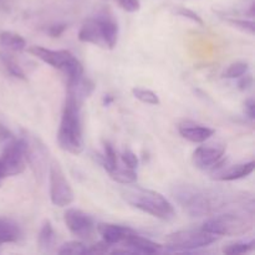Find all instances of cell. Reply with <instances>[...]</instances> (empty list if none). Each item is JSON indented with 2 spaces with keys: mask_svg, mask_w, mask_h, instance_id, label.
Segmentation results:
<instances>
[{
  "mask_svg": "<svg viewBox=\"0 0 255 255\" xmlns=\"http://www.w3.org/2000/svg\"><path fill=\"white\" fill-rule=\"evenodd\" d=\"M81 106L82 104L76 100L66 97L57 131V143L60 148L72 154H79L84 151Z\"/></svg>",
  "mask_w": 255,
  "mask_h": 255,
  "instance_id": "7a4b0ae2",
  "label": "cell"
},
{
  "mask_svg": "<svg viewBox=\"0 0 255 255\" xmlns=\"http://www.w3.org/2000/svg\"><path fill=\"white\" fill-rule=\"evenodd\" d=\"M247 72H249V65L247 64V62H233V64L229 65L228 69L226 70L224 77H226V79H238V77L243 76Z\"/></svg>",
  "mask_w": 255,
  "mask_h": 255,
  "instance_id": "83f0119b",
  "label": "cell"
},
{
  "mask_svg": "<svg viewBox=\"0 0 255 255\" xmlns=\"http://www.w3.org/2000/svg\"><path fill=\"white\" fill-rule=\"evenodd\" d=\"M254 168H255L254 161L233 164V166L231 167L222 166L219 167L218 169L212 172V178L221 182L237 181V179L246 178V177H248L249 174L253 173Z\"/></svg>",
  "mask_w": 255,
  "mask_h": 255,
  "instance_id": "5bb4252c",
  "label": "cell"
},
{
  "mask_svg": "<svg viewBox=\"0 0 255 255\" xmlns=\"http://www.w3.org/2000/svg\"><path fill=\"white\" fill-rule=\"evenodd\" d=\"M14 138V134L12 132L7 128L6 126L0 122V142H9L10 139Z\"/></svg>",
  "mask_w": 255,
  "mask_h": 255,
  "instance_id": "d590c367",
  "label": "cell"
},
{
  "mask_svg": "<svg viewBox=\"0 0 255 255\" xmlns=\"http://www.w3.org/2000/svg\"><path fill=\"white\" fill-rule=\"evenodd\" d=\"M21 238V229L14 221L0 218V246L6 243H16Z\"/></svg>",
  "mask_w": 255,
  "mask_h": 255,
  "instance_id": "d6986e66",
  "label": "cell"
},
{
  "mask_svg": "<svg viewBox=\"0 0 255 255\" xmlns=\"http://www.w3.org/2000/svg\"><path fill=\"white\" fill-rule=\"evenodd\" d=\"M96 229L100 236L102 237V241L106 242L111 247L121 244L125 241V238L133 232V229L129 228V227L111 223H100L96 227Z\"/></svg>",
  "mask_w": 255,
  "mask_h": 255,
  "instance_id": "9a60e30c",
  "label": "cell"
},
{
  "mask_svg": "<svg viewBox=\"0 0 255 255\" xmlns=\"http://www.w3.org/2000/svg\"><path fill=\"white\" fill-rule=\"evenodd\" d=\"M254 241H248V242H237V243L228 244L227 247L223 248L224 254L234 255V254H246L249 253L254 249Z\"/></svg>",
  "mask_w": 255,
  "mask_h": 255,
  "instance_id": "484cf974",
  "label": "cell"
},
{
  "mask_svg": "<svg viewBox=\"0 0 255 255\" xmlns=\"http://www.w3.org/2000/svg\"><path fill=\"white\" fill-rule=\"evenodd\" d=\"M50 183V199L56 207H67L74 202L75 194L70 186L69 181L65 177L64 171L57 161L50 163L49 169Z\"/></svg>",
  "mask_w": 255,
  "mask_h": 255,
  "instance_id": "8992f818",
  "label": "cell"
},
{
  "mask_svg": "<svg viewBox=\"0 0 255 255\" xmlns=\"http://www.w3.org/2000/svg\"><path fill=\"white\" fill-rule=\"evenodd\" d=\"M121 244L129 252V254H157L163 252V247L152 242L151 239L139 236L136 231L125 238Z\"/></svg>",
  "mask_w": 255,
  "mask_h": 255,
  "instance_id": "4fadbf2b",
  "label": "cell"
},
{
  "mask_svg": "<svg viewBox=\"0 0 255 255\" xmlns=\"http://www.w3.org/2000/svg\"><path fill=\"white\" fill-rule=\"evenodd\" d=\"M238 79L239 81L238 84H237V87H238L241 91H247V90H249L252 86H253V76H252L249 72L244 74L243 76L238 77Z\"/></svg>",
  "mask_w": 255,
  "mask_h": 255,
  "instance_id": "d6a6232c",
  "label": "cell"
},
{
  "mask_svg": "<svg viewBox=\"0 0 255 255\" xmlns=\"http://www.w3.org/2000/svg\"><path fill=\"white\" fill-rule=\"evenodd\" d=\"M109 174L114 181H116L117 183L125 184V186L126 184H133L137 181L136 171L127 168V167H115L112 171L109 172Z\"/></svg>",
  "mask_w": 255,
  "mask_h": 255,
  "instance_id": "7402d4cb",
  "label": "cell"
},
{
  "mask_svg": "<svg viewBox=\"0 0 255 255\" xmlns=\"http://www.w3.org/2000/svg\"><path fill=\"white\" fill-rule=\"evenodd\" d=\"M132 95H133L138 101L143 102V104L146 105L157 106V105L161 104L158 95H157L156 92L151 91V90L142 89V87H134V89H132Z\"/></svg>",
  "mask_w": 255,
  "mask_h": 255,
  "instance_id": "cb8c5ba5",
  "label": "cell"
},
{
  "mask_svg": "<svg viewBox=\"0 0 255 255\" xmlns=\"http://www.w3.org/2000/svg\"><path fill=\"white\" fill-rule=\"evenodd\" d=\"M116 2L125 11L136 12L141 9V1L139 0H116Z\"/></svg>",
  "mask_w": 255,
  "mask_h": 255,
  "instance_id": "1f68e13d",
  "label": "cell"
},
{
  "mask_svg": "<svg viewBox=\"0 0 255 255\" xmlns=\"http://www.w3.org/2000/svg\"><path fill=\"white\" fill-rule=\"evenodd\" d=\"M174 199L191 217H211L222 211H247L254 213L252 197L244 193L203 188L197 184L182 183L173 186Z\"/></svg>",
  "mask_w": 255,
  "mask_h": 255,
  "instance_id": "6da1fadb",
  "label": "cell"
},
{
  "mask_svg": "<svg viewBox=\"0 0 255 255\" xmlns=\"http://www.w3.org/2000/svg\"><path fill=\"white\" fill-rule=\"evenodd\" d=\"M26 167V156H25L24 139L12 138L6 142V146L2 149L0 157V168L4 177L17 176L22 173Z\"/></svg>",
  "mask_w": 255,
  "mask_h": 255,
  "instance_id": "ba28073f",
  "label": "cell"
},
{
  "mask_svg": "<svg viewBox=\"0 0 255 255\" xmlns=\"http://www.w3.org/2000/svg\"><path fill=\"white\" fill-rule=\"evenodd\" d=\"M0 45L15 52H21L26 49V41L24 37L11 31H2L0 34Z\"/></svg>",
  "mask_w": 255,
  "mask_h": 255,
  "instance_id": "ffe728a7",
  "label": "cell"
},
{
  "mask_svg": "<svg viewBox=\"0 0 255 255\" xmlns=\"http://www.w3.org/2000/svg\"><path fill=\"white\" fill-rule=\"evenodd\" d=\"M121 159L122 163H124L125 167H127V168L136 171V168L138 167V158H137L136 153L132 152L131 149H125L121 154Z\"/></svg>",
  "mask_w": 255,
  "mask_h": 255,
  "instance_id": "4dcf8cb0",
  "label": "cell"
},
{
  "mask_svg": "<svg viewBox=\"0 0 255 255\" xmlns=\"http://www.w3.org/2000/svg\"><path fill=\"white\" fill-rule=\"evenodd\" d=\"M202 228L217 237L244 236L253 231L254 213L247 211H228L211 216Z\"/></svg>",
  "mask_w": 255,
  "mask_h": 255,
  "instance_id": "277c9868",
  "label": "cell"
},
{
  "mask_svg": "<svg viewBox=\"0 0 255 255\" xmlns=\"http://www.w3.org/2000/svg\"><path fill=\"white\" fill-rule=\"evenodd\" d=\"M99 24L100 31H101L102 39H104L106 49H115L119 41L120 27L117 24V20L115 19L114 15L107 10H102L101 12L94 16Z\"/></svg>",
  "mask_w": 255,
  "mask_h": 255,
  "instance_id": "7c38bea8",
  "label": "cell"
},
{
  "mask_svg": "<svg viewBox=\"0 0 255 255\" xmlns=\"http://www.w3.org/2000/svg\"><path fill=\"white\" fill-rule=\"evenodd\" d=\"M55 243V231L50 221H45L37 237V244L41 252H50Z\"/></svg>",
  "mask_w": 255,
  "mask_h": 255,
  "instance_id": "44dd1931",
  "label": "cell"
},
{
  "mask_svg": "<svg viewBox=\"0 0 255 255\" xmlns=\"http://www.w3.org/2000/svg\"><path fill=\"white\" fill-rule=\"evenodd\" d=\"M218 237L203 228L183 229L168 234L166 238V251L172 253H191L216 243Z\"/></svg>",
  "mask_w": 255,
  "mask_h": 255,
  "instance_id": "5b68a950",
  "label": "cell"
},
{
  "mask_svg": "<svg viewBox=\"0 0 255 255\" xmlns=\"http://www.w3.org/2000/svg\"><path fill=\"white\" fill-rule=\"evenodd\" d=\"M122 198L133 208L161 221L168 222L176 218L173 204L159 192L133 186L122 191Z\"/></svg>",
  "mask_w": 255,
  "mask_h": 255,
  "instance_id": "3957f363",
  "label": "cell"
},
{
  "mask_svg": "<svg viewBox=\"0 0 255 255\" xmlns=\"http://www.w3.org/2000/svg\"><path fill=\"white\" fill-rule=\"evenodd\" d=\"M0 59H1V62H2V65L5 66V69H6V71L9 72L11 76L16 77V79H20V80H26L25 72L22 71V69L19 66V64H17V62L15 61L11 56L1 54L0 55Z\"/></svg>",
  "mask_w": 255,
  "mask_h": 255,
  "instance_id": "d4e9b609",
  "label": "cell"
},
{
  "mask_svg": "<svg viewBox=\"0 0 255 255\" xmlns=\"http://www.w3.org/2000/svg\"><path fill=\"white\" fill-rule=\"evenodd\" d=\"M67 29V25L64 22H57V24L50 25L47 27V34L51 37H60L65 32V30Z\"/></svg>",
  "mask_w": 255,
  "mask_h": 255,
  "instance_id": "836d02e7",
  "label": "cell"
},
{
  "mask_svg": "<svg viewBox=\"0 0 255 255\" xmlns=\"http://www.w3.org/2000/svg\"><path fill=\"white\" fill-rule=\"evenodd\" d=\"M174 12H176L177 15H179V16L192 20V21L196 22V24H198V25H201V26H203L204 25V21L202 20V17L199 16L196 11L188 9V7H184V6L176 7V9H174Z\"/></svg>",
  "mask_w": 255,
  "mask_h": 255,
  "instance_id": "f546056e",
  "label": "cell"
},
{
  "mask_svg": "<svg viewBox=\"0 0 255 255\" xmlns=\"http://www.w3.org/2000/svg\"><path fill=\"white\" fill-rule=\"evenodd\" d=\"M226 20L228 24H231L232 26L237 27V29L242 30L244 32H248V34L254 35V22L252 20H244V19H234V17H226Z\"/></svg>",
  "mask_w": 255,
  "mask_h": 255,
  "instance_id": "f1b7e54d",
  "label": "cell"
},
{
  "mask_svg": "<svg viewBox=\"0 0 255 255\" xmlns=\"http://www.w3.org/2000/svg\"><path fill=\"white\" fill-rule=\"evenodd\" d=\"M224 154H226L224 144H204L199 146L193 152L192 161L198 169L213 172L226 163Z\"/></svg>",
  "mask_w": 255,
  "mask_h": 255,
  "instance_id": "9c48e42d",
  "label": "cell"
},
{
  "mask_svg": "<svg viewBox=\"0 0 255 255\" xmlns=\"http://www.w3.org/2000/svg\"><path fill=\"white\" fill-rule=\"evenodd\" d=\"M100 163L104 167L105 171L109 173L110 171L119 166V159H117L116 151H115L114 146L110 142H105L104 144V156H100Z\"/></svg>",
  "mask_w": 255,
  "mask_h": 255,
  "instance_id": "603a6c76",
  "label": "cell"
},
{
  "mask_svg": "<svg viewBox=\"0 0 255 255\" xmlns=\"http://www.w3.org/2000/svg\"><path fill=\"white\" fill-rule=\"evenodd\" d=\"M64 221L69 231L82 241H90L94 238L96 232V224L94 219L85 212L76 208H70L65 212Z\"/></svg>",
  "mask_w": 255,
  "mask_h": 255,
  "instance_id": "30bf717a",
  "label": "cell"
},
{
  "mask_svg": "<svg viewBox=\"0 0 255 255\" xmlns=\"http://www.w3.org/2000/svg\"><path fill=\"white\" fill-rule=\"evenodd\" d=\"M21 138L25 143V156H26V163L34 171L35 177L41 179L45 174L46 164L49 162V151L45 146L44 142L34 133L29 131H21Z\"/></svg>",
  "mask_w": 255,
  "mask_h": 255,
  "instance_id": "52a82bcc",
  "label": "cell"
},
{
  "mask_svg": "<svg viewBox=\"0 0 255 255\" xmlns=\"http://www.w3.org/2000/svg\"><path fill=\"white\" fill-rule=\"evenodd\" d=\"M59 254H71V255H82V254H90L89 247L85 246L81 242H69L61 246V248L57 252Z\"/></svg>",
  "mask_w": 255,
  "mask_h": 255,
  "instance_id": "4316f807",
  "label": "cell"
},
{
  "mask_svg": "<svg viewBox=\"0 0 255 255\" xmlns=\"http://www.w3.org/2000/svg\"><path fill=\"white\" fill-rule=\"evenodd\" d=\"M178 132L184 139L193 143H203L214 134L213 128H209L203 125L189 124V122L179 125Z\"/></svg>",
  "mask_w": 255,
  "mask_h": 255,
  "instance_id": "2e32d148",
  "label": "cell"
},
{
  "mask_svg": "<svg viewBox=\"0 0 255 255\" xmlns=\"http://www.w3.org/2000/svg\"><path fill=\"white\" fill-rule=\"evenodd\" d=\"M5 177H4V174H2V171H1V168H0V184H1V181L2 179H4Z\"/></svg>",
  "mask_w": 255,
  "mask_h": 255,
  "instance_id": "74e56055",
  "label": "cell"
},
{
  "mask_svg": "<svg viewBox=\"0 0 255 255\" xmlns=\"http://www.w3.org/2000/svg\"><path fill=\"white\" fill-rule=\"evenodd\" d=\"M27 51L34 55L36 59L46 62L47 65L52 66L54 69L60 70V71H64L65 67L75 57L67 50H50L42 46H31L27 49Z\"/></svg>",
  "mask_w": 255,
  "mask_h": 255,
  "instance_id": "8fae6325",
  "label": "cell"
},
{
  "mask_svg": "<svg viewBox=\"0 0 255 255\" xmlns=\"http://www.w3.org/2000/svg\"><path fill=\"white\" fill-rule=\"evenodd\" d=\"M94 90L95 84L91 80L87 79L85 75H82L81 77H79L75 81L67 82V96L76 100L80 104H84L85 100L91 96Z\"/></svg>",
  "mask_w": 255,
  "mask_h": 255,
  "instance_id": "e0dca14e",
  "label": "cell"
},
{
  "mask_svg": "<svg viewBox=\"0 0 255 255\" xmlns=\"http://www.w3.org/2000/svg\"><path fill=\"white\" fill-rule=\"evenodd\" d=\"M79 40L82 42H89V44H94L96 45V46L106 49L104 39H102L101 31H100L99 24H97L95 17H90V19H87L86 21L82 24V26L80 27Z\"/></svg>",
  "mask_w": 255,
  "mask_h": 255,
  "instance_id": "ac0fdd59",
  "label": "cell"
},
{
  "mask_svg": "<svg viewBox=\"0 0 255 255\" xmlns=\"http://www.w3.org/2000/svg\"><path fill=\"white\" fill-rule=\"evenodd\" d=\"M114 101H115V99H114V96H112V95H105L104 96V99H102V105H104L105 107H109V106H111L112 104H114Z\"/></svg>",
  "mask_w": 255,
  "mask_h": 255,
  "instance_id": "8d00e7d4",
  "label": "cell"
},
{
  "mask_svg": "<svg viewBox=\"0 0 255 255\" xmlns=\"http://www.w3.org/2000/svg\"><path fill=\"white\" fill-rule=\"evenodd\" d=\"M244 110H246V115L248 116V119L253 121L255 119V101L253 97L247 100L246 104H244Z\"/></svg>",
  "mask_w": 255,
  "mask_h": 255,
  "instance_id": "e575fe53",
  "label": "cell"
}]
</instances>
